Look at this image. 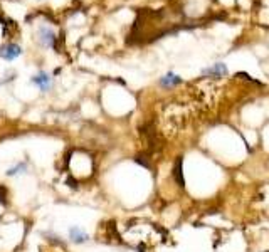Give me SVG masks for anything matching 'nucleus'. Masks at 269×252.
<instances>
[{
  "label": "nucleus",
  "mask_w": 269,
  "mask_h": 252,
  "mask_svg": "<svg viewBox=\"0 0 269 252\" xmlns=\"http://www.w3.org/2000/svg\"><path fill=\"white\" fill-rule=\"evenodd\" d=\"M0 56L7 61H14L17 56H21V47H19L17 44H9V45H5V47H2Z\"/></svg>",
  "instance_id": "nucleus-1"
},
{
  "label": "nucleus",
  "mask_w": 269,
  "mask_h": 252,
  "mask_svg": "<svg viewBox=\"0 0 269 252\" xmlns=\"http://www.w3.org/2000/svg\"><path fill=\"white\" fill-rule=\"evenodd\" d=\"M32 83L36 84V86H39L41 91H47L49 87H51V78H49L47 74H44V72H41L36 78H32Z\"/></svg>",
  "instance_id": "nucleus-2"
},
{
  "label": "nucleus",
  "mask_w": 269,
  "mask_h": 252,
  "mask_svg": "<svg viewBox=\"0 0 269 252\" xmlns=\"http://www.w3.org/2000/svg\"><path fill=\"white\" fill-rule=\"evenodd\" d=\"M39 41L42 42L45 47H51V45L54 44V41H56V34L52 32V30H49V29H41Z\"/></svg>",
  "instance_id": "nucleus-3"
},
{
  "label": "nucleus",
  "mask_w": 269,
  "mask_h": 252,
  "mask_svg": "<svg viewBox=\"0 0 269 252\" xmlns=\"http://www.w3.org/2000/svg\"><path fill=\"white\" fill-rule=\"evenodd\" d=\"M69 235H71V240H74V242H84V240H88V234H86L83 229L79 227H73L69 231Z\"/></svg>",
  "instance_id": "nucleus-4"
},
{
  "label": "nucleus",
  "mask_w": 269,
  "mask_h": 252,
  "mask_svg": "<svg viewBox=\"0 0 269 252\" xmlns=\"http://www.w3.org/2000/svg\"><path fill=\"white\" fill-rule=\"evenodd\" d=\"M206 74H210V76H224L227 74V69L224 64H215L214 67H210V69L206 71Z\"/></svg>",
  "instance_id": "nucleus-5"
},
{
  "label": "nucleus",
  "mask_w": 269,
  "mask_h": 252,
  "mask_svg": "<svg viewBox=\"0 0 269 252\" xmlns=\"http://www.w3.org/2000/svg\"><path fill=\"white\" fill-rule=\"evenodd\" d=\"M160 83L164 84V86H172V84H179L180 78H177V76H173V74H168V76H165Z\"/></svg>",
  "instance_id": "nucleus-6"
},
{
  "label": "nucleus",
  "mask_w": 269,
  "mask_h": 252,
  "mask_svg": "<svg viewBox=\"0 0 269 252\" xmlns=\"http://www.w3.org/2000/svg\"><path fill=\"white\" fill-rule=\"evenodd\" d=\"M5 195H7V192H5V189H3L2 185H0V202H5Z\"/></svg>",
  "instance_id": "nucleus-7"
}]
</instances>
